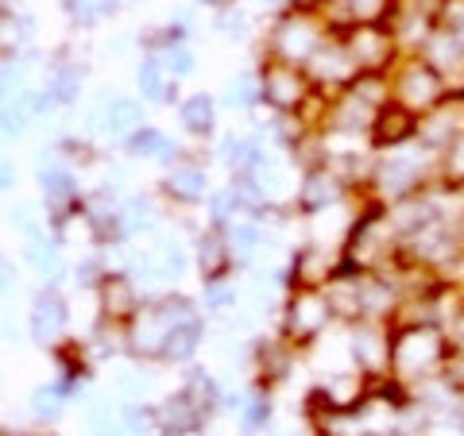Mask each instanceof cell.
<instances>
[{
    "instance_id": "obj_1",
    "label": "cell",
    "mask_w": 464,
    "mask_h": 436,
    "mask_svg": "<svg viewBox=\"0 0 464 436\" xmlns=\"http://www.w3.org/2000/svg\"><path fill=\"white\" fill-rule=\"evenodd\" d=\"M449 340L441 328L433 325H406L395 340H391V371L395 374H438L445 371V359H449Z\"/></svg>"
},
{
    "instance_id": "obj_2",
    "label": "cell",
    "mask_w": 464,
    "mask_h": 436,
    "mask_svg": "<svg viewBox=\"0 0 464 436\" xmlns=\"http://www.w3.org/2000/svg\"><path fill=\"white\" fill-rule=\"evenodd\" d=\"M391 100H399L402 109H411L414 116H426L438 105L449 100V81L441 70H433L422 54L406 58V66H399L395 81H391Z\"/></svg>"
},
{
    "instance_id": "obj_3",
    "label": "cell",
    "mask_w": 464,
    "mask_h": 436,
    "mask_svg": "<svg viewBox=\"0 0 464 436\" xmlns=\"http://www.w3.org/2000/svg\"><path fill=\"white\" fill-rule=\"evenodd\" d=\"M344 51L356 62L360 74H375V70L387 74L391 54H395V32H387L380 24H356L344 39Z\"/></svg>"
},
{
    "instance_id": "obj_4",
    "label": "cell",
    "mask_w": 464,
    "mask_h": 436,
    "mask_svg": "<svg viewBox=\"0 0 464 436\" xmlns=\"http://www.w3.org/2000/svg\"><path fill=\"white\" fill-rule=\"evenodd\" d=\"M259 93H264L275 109H298L302 97L310 93V85H306V78H302V70L295 62L275 58V62L264 66V74H259Z\"/></svg>"
},
{
    "instance_id": "obj_5",
    "label": "cell",
    "mask_w": 464,
    "mask_h": 436,
    "mask_svg": "<svg viewBox=\"0 0 464 436\" xmlns=\"http://www.w3.org/2000/svg\"><path fill=\"white\" fill-rule=\"evenodd\" d=\"M322 47V32H317V24H310L306 12H295L290 20L279 24V32H275V51H279L283 62H310V54Z\"/></svg>"
},
{
    "instance_id": "obj_6",
    "label": "cell",
    "mask_w": 464,
    "mask_h": 436,
    "mask_svg": "<svg viewBox=\"0 0 464 436\" xmlns=\"http://www.w3.org/2000/svg\"><path fill=\"white\" fill-rule=\"evenodd\" d=\"M333 313V305L325 294H314V289H302V294L295 298V305H290V317H286V328L295 340H314L317 332L325 328Z\"/></svg>"
},
{
    "instance_id": "obj_7",
    "label": "cell",
    "mask_w": 464,
    "mask_h": 436,
    "mask_svg": "<svg viewBox=\"0 0 464 436\" xmlns=\"http://www.w3.org/2000/svg\"><path fill=\"white\" fill-rule=\"evenodd\" d=\"M414 136H418V116L411 109H402L399 100H391V105H383L375 112L372 139L380 143V147H402V143L414 139Z\"/></svg>"
},
{
    "instance_id": "obj_8",
    "label": "cell",
    "mask_w": 464,
    "mask_h": 436,
    "mask_svg": "<svg viewBox=\"0 0 464 436\" xmlns=\"http://www.w3.org/2000/svg\"><path fill=\"white\" fill-rule=\"evenodd\" d=\"M310 74H314V81H353L360 70H356V62L348 58V51H344V43H322L314 54H310Z\"/></svg>"
},
{
    "instance_id": "obj_9",
    "label": "cell",
    "mask_w": 464,
    "mask_h": 436,
    "mask_svg": "<svg viewBox=\"0 0 464 436\" xmlns=\"http://www.w3.org/2000/svg\"><path fill=\"white\" fill-rule=\"evenodd\" d=\"M63 328H66V301L47 289V294H39L35 305H32V336L47 344Z\"/></svg>"
},
{
    "instance_id": "obj_10",
    "label": "cell",
    "mask_w": 464,
    "mask_h": 436,
    "mask_svg": "<svg viewBox=\"0 0 464 436\" xmlns=\"http://www.w3.org/2000/svg\"><path fill=\"white\" fill-rule=\"evenodd\" d=\"M198 405H201V402H194V398H190V390H186V394H179V398H170V402L163 405V429H167V432H174V436L194 432L198 417H201Z\"/></svg>"
},
{
    "instance_id": "obj_11",
    "label": "cell",
    "mask_w": 464,
    "mask_h": 436,
    "mask_svg": "<svg viewBox=\"0 0 464 436\" xmlns=\"http://www.w3.org/2000/svg\"><path fill=\"white\" fill-rule=\"evenodd\" d=\"M140 124H143L140 100H132V97H112V100H109V109H105V128H109L112 136L136 132Z\"/></svg>"
},
{
    "instance_id": "obj_12",
    "label": "cell",
    "mask_w": 464,
    "mask_h": 436,
    "mask_svg": "<svg viewBox=\"0 0 464 436\" xmlns=\"http://www.w3.org/2000/svg\"><path fill=\"white\" fill-rule=\"evenodd\" d=\"M198 340H201V328H198L194 317H190V321L170 325L167 328V340H163V355L167 359H186L198 347Z\"/></svg>"
},
{
    "instance_id": "obj_13",
    "label": "cell",
    "mask_w": 464,
    "mask_h": 436,
    "mask_svg": "<svg viewBox=\"0 0 464 436\" xmlns=\"http://www.w3.org/2000/svg\"><path fill=\"white\" fill-rule=\"evenodd\" d=\"M337 194H341V190H337V178H333V174H325V170H314L310 178H306V185H302V209L317 213V209H325Z\"/></svg>"
},
{
    "instance_id": "obj_14",
    "label": "cell",
    "mask_w": 464,
    "mask_h": 436,
    "mask_svg": "<svg viewBox=\"0 0 464 436\" xmlns=\"http://www.w3.org/2000/svg\"><path fill=\"white\" fill-rule=\"evenodd\" d=\"M43 194H47L51 205H66L70 197H74V178H70V170L66 166H58V163H43Z\"/></svg>"
},
{
    "instance_id": "obj_15",
    "label": "cell",
    "mask_w": 464,
    "mask_h": 436,
    "mask_svg": "<svg viewBox=\"0 0 464 436\" xmlns=\"http://www.w3.org/2000/svg\"><path fill=\"white\" fill-rule=\"evenodd\" d=\"M78 90H82V78H78L74 66L58 62L51 74H47V93H51V100H58V105H70V100H78Z\"/></svg>"
},
{
    "instance_id": "obj_16",
    "label": "cell",
    "mask_w": 464,
    "mask_h": 436,
    "mask_svg": "<svg viewBox=\"0 0 464 436\" xmlns=\"http://www.w3.org/2000/svg\"><path fill=\"white\" fill-rule=\"evenodd\" d=\"M136 81H140V93H143V97H151V100H167V97H174V90H170L167 78H163V62H155V58L140 62Z\"/></svg>"
},
{
    "instance_id": "obj_17",
    "label": "cell",
    "mask_w": 464,
    "mask_h": 436,
    "mask_svg": "<svg viewBox=\"0 0 464 436\" xmlns=\"http://www.w3.org/2000/svg\"><path fill=\"white\" fill-rule=\"evenodd\" d=\"M170 194L182 197V201H198L201 194H206V174H201L198 166H179L170 174Z\"/></svg>"
},
{
    "instance_id": "obj_18",
    "label": "cell",
    "mask_w": 464,
    "mask_h": 436,
    "mask_svg": "<svg viewBox=\"0 0 464 436\" xmlns=\"http://www.w3.org/2000/svg\"><path fill=\"white\" fill-rule=\"evenodd\" d=\"M182 124L190 128V132H201V136H206L209 128H213V100H209L206 93L190 97V100L182 105Z\"/></svg>"
},
{
    "instance_id": "obj_19",
    "label": "cell",
    "mask_w": 464,
    "mask_h": 436,
    "mask_svg": "<svg viewBox=\"0 0 464 436\" xmlns=\"http://www.w3.org/2000/svg\"><path fill=\"white\" fill-rule=\"evenodd\" d=\"M201 251H198V259H201V274H206V279L213 282L217 274L225 270V263H228V247L217 240V236H201Z\"/></svg>"
},
{
    "instance_id": "obj_20",
    "label": "cell",
    "mask_w": 464,
    "mask_h": 436,
    "mask_svg": "<svg viewBox=\"0 0 464 436\" xmlns=\"http://www.w3.org/2000/svg\"><path fill=\"white\" fill-rule=\"evenodd\" d=\"M441 178H445V185H453V190L464 185V132L441 151Z\"/></svg>"
},
{
    "instance_id": "obj_21",
    "label": "cell",
    "mask_w": 464,
    "mask_h": 436,
    "mask_svg": "<svg viewBox=\"0 0 464 436\" xmlns=\"http://www.w3.org/2000/svg\"><path fill=\"white\" fill-rule=\"evenodd\" d=\"M132 151L136 155H151V158H170L174 147L167 143L163 132H155V128H140V132L132 136Z\"/></svg>"
},
{
    "instance_id": "obj_22",
    "label": "cell",
    "mask_w": 464,
    "mask_h": 436,
    "mask_svg": "<svg viewBox=\"0 0 464 436\" xmlns=\"http://www.w3.org/2000/svg\"><path fill=\"white\" fill-rule=\"evenodd\" d=\"M27 105H24V97H16V100H5L0 105V132L5 136H20L24 128H27Z\"/></svg>"
},
{
    "instance_id": "obj_23",
    "label": "cell",
    "mask_w": 464,
    "mask_h": 436,
    "mask_svg": "<svg viewBox=\"0 0 464 436\" xmlns=\"http://www.w3.org/2000/svg\"><path fill=\"white\" fill-rule=\"evenodd\" d=\"M132 305H136L132 286H128L124 279H109V282H105V309H109V313H128Z\"/></svg>"
},
{
    "instance_id": "obj_24",
    "label": "cell",
    "mask_w": 464,
    "mask_h": 436,
    "mask_svg": "<svg viewBox=\"0 0 464 436\" xmlns=\"http://www.w3.org/2000/svg\"><path fill=\"white\" fill-rule=\"evenodd\" d=\"M27 259L43 270V274H58L63 267H58V255H54V247L51 243H39V240H32L27 243Z\"/></svg>"
},
{
    "instance_id": "obj_25",
    "label": "cell",
    "mask_w": 464,
    "mask_h": 436,
    "mask_svg": "<svg viewBox=\"0 0 464 436\" xmlns=\"http://www.w3.org/2000/svg\"><path fill=\"white\" fill-rule=\"evenodd\" d=\"M90 432L93 436H116L121 432V421L109 413V405H97V410L90 413Z\"/></svg>"
},
{
    "instance_id": "obj_26",
    "label": "cell",
    "mask_w": 464,
    "mask_h": 436,
    "mask_svg": "<svg viewBox=\"0 0 464 436\" xmlns=\"http://www.w3.org/2000/svg\"><path fill=\"white\" fill-rule=\"evenodd\" d=\"M163 66L170 70V74H190V70H194V54L174 43V47H167V54H163Z\"/></svg>"
},
{
    "instance_id": "obj_27",
    "label": "cell",
    "mask_w": 464,
    "mask_h": 436,
    "mask_svg": "<svg viewBox=\"0 0 464 436\" xmlns=\"http://www.w3.org/2000/svg\"><path fill=\"white\" fill-rule=\"evenodd\" d=\"M66 8L78 24H93L101 12H105V0H66Z\"/></svg>"
},
{
    "instance_id": "obj_28",
    "label": "cell",
    "mask_w": 464,
    "mask_h": 436,
    "mask_svg": "<svg viewBox=\"0 0 464 436\" xmlns=\"http://www.w3.org/2000/svg\"><path fill=\"white\" fill-rule=\"evenodd\" d=\"M32 410L39 417H58V410H63V402H58V390H35V394H32Z\"/></svg>"
},
{
    "instance_id": "obj_29",
    "label": "cell",
    "mask_w": 464,
    "mask_h": 436,
    "mask_svg": "<svg viewBox=\"0 0 464 436\" xmlns=\"http://www.w3.org/2000/svg\"><path fill=\"white\" fill-rule=\"evenodd\" d=\"M256 97V78H237L228 85V105H252Z\"/></svg>"
},
{
    "instance_id": "obj_30",
    "label": "cell",
    "mask_w": 464,
    "mask_h": 436,
    "mask_svg": "<svg viewBox=\"0 0 464 436\" xmlns=\"http://www.w3.org/2000/svg\"><path fill=\"white\" fill-rule=\"evenodd\" d=\"M228 243L237 247V251H244V255H248L252 247L259 243V232H256V228H248V224H237V228L228 232Z\"/></svg>"
},
{
    "instance_id": "obj_31",
    "label": "cell",
    "mask_w": 464,
    "mask_h": 436,
    "mask_svg": "<svg viewBox=\"0 0 464 436\" xmlns=\"http://www.w3.org/2000/svg\"><path fill=\"white\" fill-rule=\"evenodd\" d=\"M20 74H16V66H8V70H0V105H5V100H16L20 93Z\"/></svg>"
},
{
    "instance_id": "obj_32",
    "label": "cell",
    "mask_w": 464,
    "mask_h": 436,
    "mask_svg": "<svg viewBox=\"0 0 464 436\" xmlns=\"http://www.w3.org/2000/svg\"><path fill=\"white\" fill-rule=\"evenodd\" d=\"M12 228H20L24 236H39V224H35V216H32V209L27 205H20V209H12Z\"/></svg>"
},
{
    "instance_id": "obj_33",
    "label": "cell",
    "mask_w": 464,
    "mask_h": 436,
    "mask_svg": "<svg viewBox=\"0 0 464 436\" xmlns=\"http://www.w3.org/2000/svg\"><path fill=\"white\" fill-rule=\"evenodd\" d=\"M12 185H16V166H12V158L0 155V194L12 190Z\"/></svg>"
},
{
    "instance_id": "obj_34",
    "label": "cell",
    "mask_w": 464,
    "mask_h": 436,
    "mask_svg": "<svg viewBox=\"0 0 464 436\" xmlns=\"http://www.w3.org/2000/svg\"><path fill=\"white\" fill-rule=\"evenodd\" d=\"M232 301H237L232 289H225V286H213L209 289V305H213V309H225V305H232Z\"/></svg>"
},
{
    "instance_id": "obj_35",
    "label": "cell",
    "mask_w": 464,
    "mask_h": 436,
    "mask_svg": "<svg viewBox=\"0 0 464 436\" xmlns=\"http://www.w3.org/2000/svg\"><path fill=\"white\" fill-rule=\"evenodd\" d=\"M186 267V259H182V251H179V247H167V251H163V270H170V274H179Z\"/></svg>"
},
{
    "instance_id": "obj_36",
    "label": "cell",
    "mask_w": 464,
    "mask_h": 436,
    "mask_svg": "<svg viewBox=\"0 0 464 436\" xmlns=\"http://www.w3.org/2000/svg\"><path fill=\"white\" fill-rule=\"evenodd\" d=\"M221 27H225V35H244V32H240V27H244V16H225Z\"/></svg>"
},
{
    "instance_id": "obj_37",
    "label": "cell",
    "mask_w": 464,
    "mask_h": 436,
    "mask_svg": "<svg viewBox=\"0 0 464 436\" xmlns=\"http://www.w3.org/2000/svg\"><path fill=\"white\" fill-rule=\"evenodd\" d=\"M259 421H267V402H256L248 410V425H259Z\"/></svg>"
},
{
    "instance_id": "obj_38",
    "label": "cell",
    "mask_w": 464,
    "mask_h": 436,
    "mask_svg": "<svg viewBox=\"0 0 464 436\" xmlns=\"http://www.w3.org/2000/svg\"><path fill=\"white\" fill-rule=\"evenodd\" d=\"M8 289H12V270H8L5 263H0V298H5Z\"/></svg>"
},
{
    "instance_id": "obj_39",
    "label": "cell",
    "mask_w": 464,
    "mask_h": 436,
    "mask_svg": "<svg viewBox=\"0 0 464 436\" xmlns=\"http://www.w3.org/2000/svg\"><path fill=\"white\" fill-rule=\"evenodd\" d=\"M206 5H221V0H206Z\"/></svg>"
},
{
    "instance_id": "obj_40",
    "label": "cell",
    "mask_w": 464,
    "mask_h": 436,
    "mask_svg": "<svg viewBox=\"0 0 464 436\" xmlns=\"http://www.w3.org/2000/svg\"><path fill=\"white\" fill-rule=\"evenodd\" d=\"M264 5H279V0H264Z\"/></svg>"
}]
</instances>
